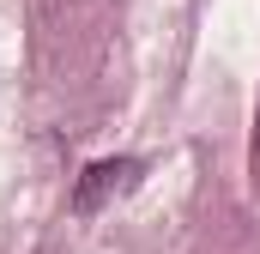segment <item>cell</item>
<instances>
[{"instance_id": "cell-1", "label": "cell", "mask_w": 260, "mask_h": 254, "mask_svg": "<svg viewBox=\"0 0 260 254\" xmlns=\"http://www.w3.org/2000/svg\"><path fill=\"white\" fill-rule=\"evenodd\" d=\"M133 182H139V157H103V164H91V170L79 176L73 206H79V212H97L109 194H127Z\"/></svg>"}]
</instances>
